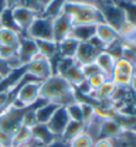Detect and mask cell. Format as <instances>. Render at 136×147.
<instances>
[{"label": "cell", "instance_id": "cell-19", "mask_svg": "<svg viewBox=\"0 0 136 147\" xmlns=\"http://www.w3.org/2000/svg\"><path fill=\"white\" fill-rule=\"evenodd\" d=\"M39 48V54L45 57L47 59L53 61L58 55V44L55 41H45V40H34Z\"/></svg>", "mask_w": 136, "mask_h": 147}, {"label": "cell", "instance_id": "cell-42", "mask_svg": "<svg viewBox=\"0 0 136 147\" xmlns=\"http://www.w3.org/2000/svg\"><path fill=\"white\" fill-rule=\"evenodd\" d=\"M131 3H132V4H136V0H131Z\"/></svg>", "mask_w": 136, "mask_h": 147}, {"label": "cell", "instance_id": "cell-14", "mask_svg": "<svg viewBox=\"0 0 136 147\" xmlns=\"http://www.w3.org/2000/svg\"><path fill=\"white\" fill-rule=\"evenodd\" d=\"M115 59L111 57L108 51H101L95 58V64L98 65L99 71L105 75L106 79H112V74H114V68H115Z\"/></svg>", "mask_w": 136, "mask_h": 147}, {"label": "cell", "instance_id": "cell-26", "mask_svg": "<svg viewBox=\"0 0 136 147\" xmlns=\"http://www.w3.org/2000/svg\"><path fill=\"white\" fill-rule=\"evenodd\" d=\"M65 109H67L70 120L82 123V112H81V102L79 100H74V102L65 105Z\"/></svg>", "mask_w": 136, "mask_h": 147}, {"label": "cell", "instance_id": "cell-28", "mask_svg": "<svg viewBox=\"0 0 136 147\" xmlns=\"http://www.w3.org/2000/svg\"><path fill=\"white\" fill-rule=\"evenodd\" d=\"M122 41V40H120ZM122 58L128 62H131L133 67L136 65V47L131 42L122 41Z\"/></svg>", "mask_w": 136, "mask_h": 147}, {"label": "cell", "instance_id": "cell-9", "mask_svg": "<svg viewBox=\"0 0 136 147\" xmlns=\"http://www.w3.org/2000/svg\"><path fill=\"white\" fill-rule=\"evenodd\" d=\"M70 122V117H68V113H67V109L65 106H60L58 109L55 110V113L53 115V117L48 120L47 123V127L50 129V131L55 136V137H61L62 131L65 126L68 125Z\"/></svg>", "mask_w": 136, "mask_h": 147}, {"label": "cell", "instance_id": "cell-2", "mask_svg": "<svg viewBox=\"0 0 136 147\" xmlns=\"http://www.w3.org/2000/svg\"><path fill=\"white\" fill-rule=\"evenodd\" d=\"M62 11L67 13L74 26L81 24H99L105 23L102 13L98 10V7L94 3L89 1H81V0H67Z\"/></svg>", "mask_w": 136, "mask_h": 147}, {"label": "cell", "instance_id": "cell-29", "mask_svg": "<svg viewBox=\"0 0 136 147\" xmlns=\"http://www.w3.org/2000/svg\"><path fill=\"white\" fill-rule=\"evenodd\" d=\"M87 81H88V84H89V86H91V89L92 92L97 91L98 88L106 81V78H105V75L104 74H95V75H92V76H89V78H87Z\"/></svg>", "mask_w": 136, "mask_h": 147}, {"label": "cell", "instance_id": "cell-4", "mask_svg": "<svg viewBox=\"0 0 136 147\" xmlns=\"http://www.w3.org/2000/svg\"><path fill=\"white\" fill-rule=\"evenodd\" d=\"M26 68H27V74L33 75L36 79H39L41 82L53 75V64H51V61L40 54L36 55L31 59V62H28L26 65Z\"/></svg>", "mask_w": 136, "mask_h": 147}, {"label": "cell", "instance_id": "cell-8", "mask_svg": "<svg viewBox=\"0 0 136 147\" xmlns=\"http://www.w3.org/2000/svg\"><path fill=\"white\" fill-rule=\"evenodd\" d=\"M12 14H13L14 23L19 27L21 34H24V31L30 27V24L34 21V18L39 17V14L34 10H31V9H28L26 6H16V7H13L12 9Z\"/></svg>", "mask_w": 136, "mask_h": 147}, {"label": "cell", "instance_id": "cell-16", "mask_svg": "<svg viewBox=\"0 0 136 147\" xmlns=\"http://www.w3.org/2000/svg\"><path fill=\"white\" fill-rule=\"evenodd\" d=\"M95 31H97L95 24H81L72 27L70 36L79 42H82V41H89L92 37H95Z\"/></svg>", "mask_w": 136, "mask_h": 147}, {"label": "cell", "instance_id": "cell-33", "mask_svg": "<svg viewBox=\"0 0 136 147\" xmlns=\"http://www.w3.org/2000/svg\"><path fill=\"white\" fill-rule=\"evenodd\" d=\"M45 147H70V144L65 143V142H62L61 139H57L55 142H53L51 144H48V146H45Z\"/></svg>", "mask_w": 136, "mask_h": 147}, {"label": "cell", "instance_id": "cell-18", "mask_svg": "<svg viewBox=\"0 0 136 147\" xmlns=\"http://www.w3.org/2000/svg\"><path fill=\"white\" fill-rule=\"evenodd\" d=\"M78 44L79 41H77L72 37H67L64 38L61 42H58V55L60 58H74L75 53H77Z\"/></svg>", "mask_w": 136, "mask_h": 147}, {"label": "cell", "instance_id": "cell-20", "mask_svg": "<svg viewBox=\"0 0 136 147\" xmlns=\"http://www.w3.org/2000/svg\"><path fill=\"white\" fill-rule=\"evenodd\" d=\"M115 89H116V85H115L111 79H106L97 91L92 92V93L95 95L94 99L97 100L98 103H102L104 100H109V102H111V98H112Z\"/></svg>", "mask_w": 136, "mask_h": 147}, {"label": "cell", "instance_id": "cell-25", "mask_svg": "<svg viewBox=\"0 0 136 147\" xmlns=\"http://www.w3.org/2000/svg\"><path fill=\"white\" fill-rule=\"evenodd\" d=\"M94 137L91 134H88L87 131H82L81 134H78L75 139H72L68 144L70 147H92L94 146Z\"/></svg>", "mask_w": 136, "mask_h": 147}, {"label": "cell", "instance_id": "cell-41", "mask_svg": "<svg viewBox=\"0 0 136 147\" xmlns=\"http://www.w3.org/2000/svg\"><path fill=\"white\" fill-rule=\"evenodd\" d=\"M43 1H44V3H45V4H48V3H50V1H51V0H43Z\"/></svg>", "mask_w": 136, "mask_h": 147}, {"label": "cell", "instance_id": "cell-22", "mask_svg": "<svg viewBox=\"0 0 136 147\" xmlns=\"http://www.w3.org/2000/svg\"><path fill=\"white\" fill-rule=\"evenodd\" d=\"M19 40H20L19 33H16L13 30H9V28L0 27V47H10V48L17 50Z\"/></svg>", "mask_w": 136, "mask_h": 147}, {"label": "cell", "instance_id": "cell-32", "mask_svg": "<svg viewBox=\"0 0 136 147\" xmlns=\"http://www.w3.org/2000/svg\"><path fill=\"white\" fill-rule=\"evenodd\" d=\"M92 147H114V143L111 139H98L97 142H94Z\"/></svg>", "mask_w": 136, "mask_h": 147}, {"label": "cell", "instance_id": "cell-31", "mask_svg": "<svg viewBox=\"0 0 136 147\" xmlns=\"http://www.w3.org/2000/svg\"><path fill=\"white\" fill-rule=\"evenodd\" d=\"M12 72H13V71H10V68H9L7 62H6L4 59H1V58H0V76L6 78V76H9Z\"/></svg>", "mask_w": 136, "mask_h": 147}, {"label": "cell", "instance_id": "cell-1", "mask_svg": "<svg viewBox=\"0 0 136 147\" xmlns=\"http://www.w3.org/2000/svg\"><path fill=\"white\" fill-rule=\"evenodd\" d=\"M40 99L47 102H55L60 106H65L75 99L74 86L58 74H53L41 82L40 86Z\"/></svg>", "mask_w": 136, "mask_h": 147}, {"label": "cell", "instance_id": "cell-17", "mask_svg": "<svg viewBox=\"0 0 136 147\" xmlns=\"http://www.w3.org/2000/svg\"><path fill=\"white\" fill-rule=\"evenodd\" d=\"M30 143H33V136H31V129L26 126H20L13 137H12V147H26Z\"/></svg>", "mask_w": 136, "mask_h": 147}, {"label": "cell", "instance_id": "cell-6", "mask_svg": "<svg viewBox=\"0 0 136 147\" xmlns=\"http://www.w3.org/2000/svg\"><path fill=\"white\" fill-rule=\"evenodd\" d=\"M72 27H74V24H72L71 17L67 13L61 11L58 16L53 18V40L57 44L61 42L64 38L70 37Z\"/></svg>", "mask_w": 136, "mask_h": 147}, {"label": "cell", "instance_id": "cell-40", "mask_svg": "<svg viewBox=\"0 0 136 147\" xmlns=\"http://www.w3.org/2000/svg\"><path fill=\"white\" fill-rule=\"evenodd\" d=\"M133 76H135V78H136V65H135V67H133Z\"/></svg>", "mask_w": 136, "mask_h": 147}, {"label": "cell", "instance_id": "cell-15", "mask_svg": "<svg viewBox=\"0 0 136 147\" xmlns=\"http://www.w3.org/2000/svg\"><path fill=\"white\" fill-rule=\"evenodd\" d=\"M58 108H60V105L55 103V102H45V103H43L41 106H39L37 109L34 110L37 123L47 125L48 120L53 117V115L55 113V110L58 109Z\"/></svg>", "mask_w": 136, "mask_h": 147}, {"label": "cell", "instance_id": "cell-7", "mask_svg": "<svg viewBox=\"0 0 136 147\" xmlns=\"http://www.w3.org/2000/svg\"><path fill=\"white\" fill-rule=\"evenodd\" d=\"M39 54V48L34 40L28 38L24 34H20L19 47H17V57H19L21 65H27L31 62V59Z\"/></svg>", "mask_w": 136, "mask_h": 147}, {"label": "cell", "instance_id": "cell-30", "mask_svg": "<svg viewBox=\"0 0 136 147\" xmlns=\"http://www.w3.org/2000/svg\"><path fill=\"white\" fill-rule=\"evenodd\" d=\"M81 67V71L84 74V76H85V79L87 78H89V76H92V75H95V74H102L99 71V68H98V65L95 62H91V64H85V65H79Z\"/></svg>", "mask_w": 136, "mask_h": 147}, {"label": "cell", "instance_id": "cell-11", "mask_svg": "<svg viewBox=\"0 0 136 147\" xmlns=\"http://www.w3.org/2000/svg\"><path fill=\"white\" fill-rule=\"evenodd\" d=\"M125 131L112 119H102L99 117L98 125V139H118Z\"/></svg>", "mask_w": 136, "mask_h": 147}, {"label": "cell", "instance_id": "cell-35", "mask_svg": "<svg viewBox=\"0 0 136 147\" xmlns=\"http://www.w3.org/2000/svg\"><path fill=\"white\" fill-rule=\"evenodd\" d=\"M6 9H7V3H6V0H0V16H1V13H3Z\"/></svg>", "mask_w": 136, "mask_h": 147}, {"label": "cell", "instance_id": "cell-27", "mask_svg": "<svg viewBox=\"0 0 136 147\" xmlns=\"http://www.w3.org/2000/svg\"><path fill=\"white\" fill-rule=\"evenodd\" d=\"M81 112H82V123L87 126L92 122V119L97 116V110L92 103L88 102H81Z\"/></svg>", "mask_w": 136, "mask_h": 147}, {"label": "cell", "instance_id": "cell-13", "mask_svg": "<svg viewBox=\"0 0 136 147\" xmlns=\"http://www.w3.org/2000/svg\"><path fill=\"white\" fill-rule=\"evenodd\" d=\"M31 136H33V142H36L41 147L48 146L58 139L50 131L47 125H41V123H37L31 127Z\"/></svg>", "mask_w": 136, "mask_h": 147}, {"label": "cell", "instance_id": "cell-5", "mask_svg": "<svg viewBox=\"0 0 136 147\" xmlns=\"http://www.w3.org/2000/svg\"><path fill=\"white\" fill-rule=\"evenodd\" d=\"M133 78V65L128 61H125L123 58L118 59L115 62V68H114V74H112V82L116 86H122V88H129L131 81Z\"/></svg>", "mask_w": 136, "mask_h": 147}, {"label": "cell", "instance_id": "cell-36", "mask_svg": "<svg viewBox=\"0 0 136 147\" xmlns=\"http://www.w3.org/2000/svg\"><path fill=\"white\" fill-rule=\"evenodd\" d=\"M129 88H132V89H133V92H136V78H135V76L132 78V81H131V85H129Z\"/></svg>", "mask_w": 136, "mask_h": 147}, {"label": "cell", "instance_id": "cell-37", "mask_svg": "<svg viewBox=\"0 0 136 147\" xmlns=\"http://www.w3.org/2000/svg\"><path fill=\"white\" fill-rule=\"evenodd\" d=\"M122 41H123V40H122ZM126 42H131L132 45H135V47H136V33H135V36L132 37V38H129V40H126Z\"/></svg>", "mask_w": 136, "mask_h": 147}, {"label": "cell", "instance_id": "cell-12", "mask_svg": "<svg viewBox=\"0 0 136 147\" xmlns=\"http://www.w3.org/2000/svg\"><path fill=\"white\" fill-rule=\"evenodd\" d=\"M95 37L108 48L109 45H112L114 42H116L120 40V36L118 33L116 28H114L112 26L106 24V23H99L97 24V31H95ZM105 48V50H106Z\"/></svg>", "mask_w": 136, "mask_h": 147}, {"label": "cell", "instance_id": "cell-24", "mask_svg": "<svg viewBox=\"0 0 136 147\" xmlns=\"http://www.w3.org/2000/svg\"><path fill=\"white\" fill-rule=\"evenodd\" d=\"M0 27L13 30V31L21 34L20 30H19V27H17L16 23H14V18H13V14H12V9H9V7H7V9L1 13V16H0Z\"/></svg>", "mask_w": 136, "mask_h": 147}, {"label": "cell", "instance_id": "cell-21", "mask_svg": "<svg viewBox=\"0 0 136 147\" xmlns=\"http://www.w3.org/2000/svg\"><path fill=\"white\" fill-rule=\"evenodd\" d=\"M82 131H85V125L81 123V122H74V120H70L68 125L65 126L62 134H61V140L65 142V143H70L72 139H75L78 134H81Z\"/></svg>", "mask_w": 136, "mask_h": 147}, {"label": "cell", "instance_id": "cell-10", "mask_svg": "<svg viewBox=\"0 0 136 147\" xmlns=\"http://www.w3.org/2000/svg\"><path fill=\"white\" fill-rule=\"evenodd\" d=\"M101 51L95 48L89 41H82L78 44L77 53L74 59L77 61L78 65H85V64H91V62H95V58Z\"/></svg>", "mask_w": 136, "mask_h": 147}, {"label": "cell", "instance_id": "cell-3", "mask_svg": "<svg viewBox=\"0 0 136 147\" xmlns=\"http://www.w3.org/2000/svg\"><path fill=\"white\" fill-rule=\"evenodd\" d=\"M24 36L31 40H45V41H54L53 40V18L39 16L34 18V21L30 24V27L24 31Z\"/></svg>", "mask_w": 136, "mask_h": 147}, {"label": "cell", "instance_id": "cell-34", "mask_svg": "<svg viewBox=\"0 0 136 147\" xmlns=\"http://www.w3.org/2000/svg\"><path fill=\"white\" fill-rule=\"evenodd\" d=\"M6 3H7V7H9V9H13V7H16V6H20L21 0H6Z\"/></svg>", "mask_w": 136, "mask_h": 147}, {"label": "cell", "instance_id": "cell-39", "mask_svg": "<svg viewBox=\"0 0 136 147\" xmlns=\"http://www.w3.org/2000/svg\"><path fill=\"white\" fill-rule=\"evenodd\" d=\"M26 147H41L40 144H37V143H30L28 146H26Z\"/></svg>", "mask_w": 136, "mask_h": 147}, {"label": "cell", "instance_id": "cell-38", "mask_svg": "<svg viewBox=\"0 0 136 147\" xmlns=\"http://www.w3.org/2000/svg\"><path fill=\"white\" fill-rule=\"evenodd\" d=\"M128 136H131L132 142H135V143H136V131H132V133H128Z\"/></svg>", "mask_w": 136, "mask_h": 147}, {"label": "cell", "instance_id": "cell-23", "mask_svg": "<svg viewBox=\"0 0 136 147\" xmlns=\"http://www.w3.org/2000/svg\"><path fill=\"white\" fill-rule=\"evenodd\" d=\"M72 86H77L78 84H81L84 79H85V76H84V74H82V71H81V67L78 65V64H75V65H72L67 72L62 75Z\"/></svg>", "mask_w": 136, "mask_h": 147}]
</instances>
